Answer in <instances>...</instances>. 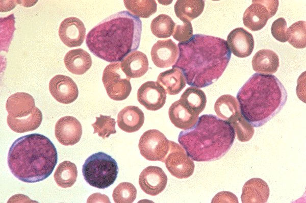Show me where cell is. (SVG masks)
<instances>
[{"label":"cell","instance_id":"d4e9b609","mask_svg":"<svg viewBox=\"0 0 306 203\" xmlns=\"http://www.w3.org/2000/svg\"><path fill=\"white\" fill-rule=\"evenodd\" d=\"M178 100L191 113L197 116L203 111L207 103L205 92L195 87H188Z\"/></svg>","mask_w":306,"mask_h":203},{"label":"cell","instance_id":"836d02e7","mask_svg":"<svg viewBox=\"0 0 306 203\" xmlns=\"http://www.w3.org/2000/svg\"><path fill=\"white\" fill-rule=\"evenodd\" d=\"M13 14L1 18V50L8 52L15 30Z\"/></svg>","mask_w":306,"mask_h":203},{"label":"cell","instance_id":"8fae6325","mask_svg":"<svg viewBox=\"0 0 306 203\" xmlns=\"http://www.w3.org/2000/svg\"><path fill=\"white\" fill-rule=\"evenodd\" d=\"M214 109L218 117L230 122L236 133L243 131L246 127L247 122L241 114L238 100L232 95L220 96L215 103Z\"/></svg>","mask_w":306,"mask_h":203},{"label":"cell","instance_id":"cb8c5ba5","mask_svg":"<svg viewBox=\"0 0 306 203\" xmlns=\"http://www.w3.org/2000/svg\"><path fill=\"white\" fill-rule=\"evenodd\" d=\"M157 82L169 95L178 94L186 86V79L182 71L177 68H172L161 72Z\"/></svg>","mask_w":306,"mask_h":203},{"label":"cell","instance_id":"9c48e42d","mask_svg":"<svg viewBox=\"0 0 306 203\" xmlns=\"http://www.w3.org/2000/svg\"><path fill=\"white\" fill-rule=\"evenodd\" d=\"M169 140L160 131L151 129L140 137L138 147L141 155L149 161H163L169 149Z\"/></svg>","mask_w":306,"mask_h":203},{"label":"cell","instance_id":"8d00e7d4","mask_svg":"<svg viewBox=\"0 0 306 203\" xmlns=\"http://www.w3.org/2000/svg\"><path fill=\"white\" fill-rule=\"evenodd\" d=\"M287 22L283 17L276 19L271 25V34L276 40L279 42L287 41Z\"/></svg>","mask_w":306,"mask_h":203},{"label":"cell","instance_id":"1f68e13d","mask_svg":"<svg viewBox=\"0 0 306 203\" xmlns=\"http://www.w3.org/2000/svg\"><path fill=\"white\" fill-rule=\"evenodd\" d=\"M287 41L296 48L306 46L305 21H298L291 25L287 31Z\"/></svg>","mask_w":306,"mask_h":203},{"label":"cell","instance_id":"d6986e66","mask_svg":"<svg viewBox=\"0 0 306 203\" xmlns=\"http://www.w3.org/2000/svg\"><path fill=\"white\" fill-rule=\"evenodd\" d=\"M35 108L33 96L26 92H16L8 98L6 108L8 115L14 118H21L30 115Z\"/></svg>","mask_w":306,"mask_h":203},{"label":"cell","instance_id":"603a6c76","mask_svg":"<svg viewBox=\"0 0 306 203\" xmlns=\"http://www.w3.org/2000/svg\"><path fill=\"white\" fill-rule=\"evenodd\" d=\"M251 63L253 70L261 74H272L276 72L279 66L278 55L268 49L258 51L253 56Z\"/></svg>","mask_w":306,"mask_h":203},{"label":"cell","instance_id":"30bf717a","mask_svg":"<svg viewBox=\"0 0 306 203\" xmlns=\"http://www.w3.org/2000/svg\"><path fill=\"white\" fill-rule=\"evenodd\" d=\"M169 149L163 160L169 172L179 179L191 176L194 170L193 161L184 148L174 141L169 140Z\"/></svg>","mask_w":306,"mask_h":203},{"label":"cell","instance_id":"d6a6232c","mask_svg":"<svg viewBox=\"0 0 306 203\" xmlns=\"http://www.w3.org/2000/svg\"><path fill=\"white\" fill-rule=\"evenodd\" d=\"M137 190L132 183L122 182L114 189L112 197L116 203H132L136 198Z\"/></svg>","mask_w":306,"mask_h":203},{"label":"cell","instance_id":"6da1fadb","mask_svg":"<svg viewBox=\"0 0 306 203\" xmlns=\"http://www.w3.org/2000/svg\"><path fill=\"white\" fill-rule=\"evenodd\" d=\"M177 46L178 57L172 67L182 71L188 85L198 88L212 85L221 76L232 55L226 40L203 34H194Z\"/></svg>","mask_w":306,"mask_h":203},{"label":"cell","instance_id":"5bb4252c","mask_svg":"<svg viewBox=\"0 0 306 203\" xmlns=\"http://www.w3.org/2000/svg\"><path fill=\"white\" fill-rule=\"evenodd\" d=\"M167 176L163 170L156 166L144 168L139 177L141 189L146 194L155 196L161 193L166 187Z\"/></svg>","mask_w":306,"mask_h":203},{"label":"cell","instance_id":"f546056e","mask_svg":"<svg viewBox=\"0 0 306 203\" xmlns=\"http://www.w3.org/2000/svg\"><path fill=\"white\" fill-rule=\"evenodd\" d=\"M123 3L127 10L139 18H148L157 10L155 0H125Z\"/></svg>","mask_w":306,"mask_h":203},{"label":"cell","instance_id":"d590c367","mask_svg":"<svg viewBox=\"0 0 306 203\" xmlns=\"http://www.w3.org/2000/svg\"><path fill=\"white\" fill-rule=\"evenodd\" d=\"M181 25H175L172 36L176 41L184 42L188 41L193 36V28L190 21H182Z\"/></svg>","mask_w":306,"mask_h":203},{"label":"cell","instance_id":"4fadbf2b","mask_svg":"<svg viewBox=\"0 0 306 203\" xmlns=\"http://www.w3.org/2000/svg\"><path fill=\"white\" fill-rule=\"evenodd\" d=\"M49 90L52 96L63 104H70L77 98L79 90L76 83L68 76L57 74L49 81Z\"/></svg>","mask_w":306,"mask_h":203},{"label":"cell","instance_id":"5b68a950","mask_svg":"<svg viewBox=\"0 0 306 203\" xmlns=\"http://www.w3.org/2000/svg\"><path fill=\"white\" fill-rule=\"evenodd\" d=\"M235 136L230 122L213 114H204L192 127L180 133L178 141L193 161L210 162L223 157Z\"/></svg>","mask_w":306,"mask_h":203},{"label":"cell","instance_id":"ac0fdd59","mask_svg":"<svg viewBox=\"0 0 306 203\" xmlns=\"http://www.w3.org/2000/svg\"><path fill=\"white\" fill-rule=\"evenodd\" d=\"M226 42L231 52L239 58L248 57L254 48L252 35L243 28H237L231 31Z\"/></svg>","mask_w":306,"mask_h":203},{"label":"cell","instance_id":"2e32d148","mask_svg":"<svg viewBox=\"0 0 306 203\" xmlns=\"http://www.w3.org/2000/svg\"><path fill=\"white\" fill-rule=\"evenodd\" d=\"M58 34L61 40L67 46H79L84 42L86 28L80 19L75 17H69L61 22Z\"/></svg>","mask_w":306,"mask_h":203},{"label":"cell","instance_id":"f1b7e54d","mask_svg":"<svg viewBox=\"0 0 306 203\" xmlns=\"http://www.w3.org/2000/svg\"><path fill=\"white\" fill-rule=\"evenodd\" d=\"M78 170L75 164L69 161H64L57 167L54 175L58 186L66 188L71 187L76 182Z\"/></svg>","mask_w":306,"mask_h":203},{"label":"cell","instance_id":"ffe728a7","mask_svg":"<svg viewBox=\"0 0 306 203\" xmlns=\"http://www.w3.org/2000/svg\"><path fill=\"white\" fill-rule=\"evenodd\" d=\"M122 70L130 78H140L148 70V61L143 53L135 50L128 55L121 61Z\"/></svg>","mask_w":306,"mask_h":203},{"label":"cell","instance_id":"44dd1931","mask_svg":"<svg viewBox=\"0 0 306 203\" xmlns=\"http://www.w3.org/2000/svg\"><path fill=\"white\" fill-rule=\"evenodd\" d=\"M144 122V115L143 111L135 106H126L118 114V126L121 130L127 133L138 131Z\"/></svg>","mask_w":306,"mask_h":203},{"label":"cell","instance_id":"e0dca14e","mask_svg":"<svg viewBox=\"0 0 306 203\" xmlns=\"http://www.w3.org/2000/svg\"><path fill=\"white\" fill-rule=\"evenodd\" d=\"M177 44L172 39L159 40L152 46L150 55L154 64L165 68L173 65L178 57Z\"/></svg>","mask_w":306,"mask_h":203},{"label":"cell","instance_id":"ba28073f","mask_svg":"<svg viewBox=\"0 0 306 203\" xmlns=\"http://www.w3.org/2000/svg\"><path fill=\"white\" fill-rule=\"evenodd\" d=\"M279 5L277 0H254L245 11L243 22L252 31L263 29L269 18L276 13Z\"/></svg>","mask_w":306,"mask_h":203},{"label":"cell","instance_id":"83f0119b","mask_svg":"<svg viewBox=\"0 0 306 203\" xmlns=\"http://www.w3.org/2000/svg\"><path fill=\"white\" fill-rule=\"evenodd\" d=\"M204 7L203 0H177L174 9L176 17L182 21H190L202 13Z\"/></svg>","mask_w":306,"mask_h":203},{"label":"cell","instance_id":"7a4b0ae2","mask_svg":"<svg viewBox=\"0 0 306 203\" xmlns=\"http://www.w3.org/2000/svg\"><path fill=\"white\" fill-rule=\"evenodd\" d=\"M142 21L128 11L115 13L103 20L87 34L86 44L97 57L119 62L140 43Z\"/></svg>","mask_w":306,"mask_h":203},{"label":"cell","instance_id":"4dcf8cb0","mask_svg":"<svg viewBox=\"0 0 306 203\" xmlns=\"http://www.w3.org/2000/svg\"><path fill=\"white\" fill-rule=\"evenodd\" d=\"M176 24L168 15L161 14L154 18L150 23L152 33L159 38H166L172 35Z\"/></svg>","mask_w":306,"mask_h":203},{"label":"cell","instance_id":"277c9868","mask_svg":"<svg viewBox=\"0 0 306 203\" xmlns=\"http://www.w3.org/2000/svg\"><path fill=\"white\" fill-rule=\"evenodd\" d=\"M58 161V153L47 137L33 133L17 139L8 154V165L19 180L33 183L42 181L53 172Z\"/></svg>","mask_w":306,"mask_h":203},{"label":"cell","instance_id":"e575fe53","mask_svg":"<svg viewBox=\"0 0 306 203\" xmlns=\"http://www.w3.org/2000/svg\"><path fill=\"white\" fill-rule=\"evenodd\" d=\"M96 121L91 125L94 129L93 134L97 133L103 139L108 138L111 134H115L116 121L111 116L99 115L96 117Z\"/></svg>","mask_w":306,"mask_h":203},{"label":"cell","instance_id":"7402d4cb","mask_svg":"<svg viewBox=\"0 0 306 203\" xmlns=\"http://www.w3.org/2000/svg\"><path fill=\"white\" fill-rule=\"evenodd\" d=\"M67 70L73 74L81 75L91 67L92 61L90 54L82 48L68 51L64 58Z\"/></svg>","mask_w":306,"mask_h":203},{"label":"cell","instance_id":"9a60e30c","mask_svg":"<svg viewBox=\"0 0 306 203\" xmlns=\"http://www.w3.org/2000/svg\"><path fill=\"white\" fill-rule=\"evenodd\" d=\"M55 135L62 145H73L81 139L82 126L74 117L66 116L60 118L56 123Z\"/></svg>","mask_w":306,"mask_h":203},{"label":"cell","instance_id":"52a82bcc","mask_svg":"<svg viewBox=\"0 0 306 203\" xmlns=\"http://www.w3.org/2000/svg\"><path fill=\"white\" fill-rule=\"evenodd\" d=\"M131 78L122 70L121 63L112 62L104 70L102 81L109 97L114 100L127 98L132 90Z\"/></svg>","mask_w":306,"mask_h":203},{"label":"cell","instance_id":"7c38bea8","mask_svg":"<svg viewBox=\"0 0 306 203\" xmlns=\"http://www.w3.org/2000/svg\"><path fill=\"white\" fill-rule=\"evenodd\" d=\"M166 94L164 88L157 82L147 81L139 88L137 99L148 110L157 111L165 104Z\"/></svg>","mask_w":306,"mask_h":203},{"label":"cell","instance_id":"484cf974","mask_svg":"<svg viewBox=\"0 0 306 203\" xmlns=\"http://www.w3.org/2000/svg\"><path fill=\"white\" fill-rule=\"evenodd\" d=\"M42 121L41 111L36 107L28 116L21 118H14L8 115L7 124L14 132L22 133L37 129Z\"/></svg>","mask_w":306,"mask_h":203},{"label":"cell","instance_id":"3957f363","mask_svg":"<svg viewBox=\"0 0 306 203\" xmlns=\"http://www.w3.org/2000/svg\"><path fill=\"white\" fill-rule=\"evenodd\" d=\"M236 99L242 116L252 127L258 128L280 111L287 93L275 75L255 73L239 89Z\"/></svg>","mask_w":306,"mask_h":203},{"label":"cell","instance_id":"8992f818","mask_svg":"<svg viewBox=\"0 0 306 203\" xmlns=\"http://www.w3.org/2000/svg\"><path fill=\"white\" fill-rule=\"evenodd\" d=\"M82 173L85 180L90 186L105 189L116 180L118 167L111 156L99 151L91 155L85 160Z\"/></svg>","mask_w":306,"mask_h":203},{"label":"cell","instance_id":"4316f807","mask_svg":"<svg viewBox=\"0 0 306 203\" xmlns=\"http://www.w3.org/2000/svg\"><path fill=\"white\" fill-rule=\"evenodd\" d=\"M168 115L175 126L184 130L192 127L198 119V116L191 113L179 100L171 104L168 110Z\"/></svg>","mask_w":306,"mask_h":203}]
</instances>
